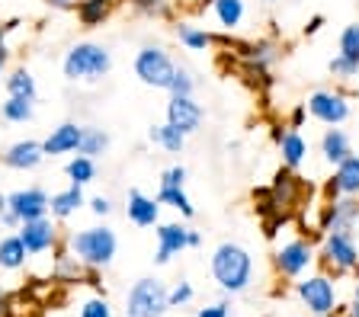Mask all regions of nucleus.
<instances>
[{
	"instance_id": "1",
	"label": "nucleus",
	"mask_w": 359,
	"mask_h": 317,
	"mask_svg": "<svg viewBox=\"0 0 359 317\" xmlns=\"http://www.w3.org/2000/svg\"><path fill=\"white\" fill-rule=\"evenodd\" d=\"M209 269H212V279L215 286L222 288L228 298L231 295H244L254 282V257L250 250L238 241H222L215 250H212V260H209Z\"/></svg>"
},
{
	"instance_id": "2",
	"label": "nucleus",
	"mask_w": 359,
	"mask_h": 317,
	"mask_svg": "<svg viewBox=\"0 0 359 317\" xmlns=\"http://www.w3.org/2000/svg\"><path fill=\"white\" fill-rule=\"evenodd\" d=\"M67 250L81 260L87 269H106L119 253V237L109 225H90V227H77L65 237Z\"/></svg>"
},
{
	"instance_id": "3",
	"label": "nucleus",
	"mask_w": 359,
	"mask_h": 317,
	"mask_svg": "<svg viewBox=\"0 0 359 317\" xmlns=\"http://www.w3.org/2000/svg\"><path fill=\"white\" fill-rule=\"evenodd\" d=\"M112 71V52L100 42H77L67 48L65 61H61V74L65 80L77 83H97Z\"/></svg>"
},
{
	"instance_id": "4",
	"label": "nucleus",
	"mask_w": 359,
	"mask_h": 317,
	"mask_svg": "<svg viewBox=\"0 0 359 317\" xmlns=\"http://www.w3.org/2000/svg\"><path fill=\"white\" fill-rule=\"evenodd\" d=\"M295 298L302 302V308L311 317H324V314H337L340 311V298H337V282L330 272H305L295 282Z\"/></svg>"
},
{
	"instance_id": "5",
	"label": "nucleus",
	"mask_w": 359,
	"mask_h": 317,
	"mask_svg": "<svg viewBox=\"0 0 359 317\" xmlns=\"http://www.w3.org/2000/svg\"><path fill=\"white\" fill-rule=\"evenodd\" d=\"M318 263L330 276H350L359 272V244L353 231H327L321 237V250H318Z\"/></svg>"
},
{
	"instance_id": "6",
	"label": "nucleus",
	"mask_w": 359,
	"mask_h": 317,
	"mask_svg": "<svg viewBox=\"0 0 359 317\" xmlns=\"http://www.w3.org/2000/svg\"><path fill=\"white\" fill-rule=\"evenodd\" d=\"M318 263V250L308 237H289L273 250V272L285 282H299Z\"/></svg>"
},
{
	"instance_id": "7",
	"label": "nucleus",
	"mask_w": 359,
	"mask_h": 317,
	"mask_svg": "<svg viewBox=\"0 0 359 317\" xmlns=\"http://www.w3.org/2000/svg\"><path fill=\"white\" fill-rule=\"evenodd\" d=\"M167 292L170 288L157 276H144V279L132 282V288L126 292V317H164L170 311Z\"/></svg>"
},
{
	"instance_id": "8",
	"label": "nucleus",
	"mask_w": 359,
	"mask_h": 317,
	"mask_svg": "<svg viewBox=\"0 0 359 317\" xmlns=\"http://www.w3.org/2000/svg\"><path fill=\"white\" fill-rule=\"evenodd\" d=\"M132 68H135V77H138L144 87H151V90H167L173 80V71H177V61L161 45H142L132 61Z\"/></svg>"
},
{
	"instance_id": "9",
	"label": "nucleus",
	"mask_w": 359,
	"mask_h": 317,
	"mask_svg": "<svg viewBox=\"0 0 359 317\" xmlns=\"http://www.w3.org/2000/svg\"><path fill=\"white\" fill-rule=\"evenodd\" d=\"M305 109L311 119H318L321 125H327V129L344 125V122L353 115L350 93L337 90V87H318V90H311L305 99Z\"/></svg>"
},
{
	"instance_id": "10",
	"label": "nucleus",
	"mask_w": 359,
	"mask_h": 317,
	"mask_svg": "<svg viewBox=\"0 0 359 317\" xmlns=\"http://www.w3.org/2000/svg\"><path fill=\"white\" fill-rule=\"evenodd\" d=\"M266 189H269V199H273V209L285 211V215L295 211V209H302L305 196L311 192V186L299 176V170H289V167H279L276 176H273V183H269Z\"/></svg>"
},
{
	"instance_id": "11",
	"label": "nucleus",
	"mask_w": 359,
	"mask_h": 317,
	"mask_svg": "<svg viewBox=\"0 0 359 317\" xmlns=\"http://www.w3.org/2000/svg\"><path fill=\"white\" fill-rule=\"evenodd\" d=\"M16 234L22 237L29 257H42V253H48V250H55L61 244V227L52 215L36 218V221H22V225L16 227Z\"/></svg>"
},
{
	"instance_id": "12",
	"label": "nucleus",
	"mask_w": 359,
	"mask_h": 317,
	"mask_svg": "<svg viewBox=\"0 0 359 317\" xmlns=\"http://www.w3.org/2000/svg\"><path fill=\"white\" fill-rule=\"evenodd\" d=\"M154 237H157V250H154L157 266H167L173 257L189 250V225H183V221H157Z\"/></svg>"
},
{
	"instance_id": "13",
	"label": "nucleus",
	"mask_w": 359,
	"mask_h": 317,
	"mask_svg": "<svg viewBox=\"0 0 359 317\" xmlns=\"http://www.w3.org/2000/svg\"><path fill=\"white\" fill-rule=\"evenodd\" d=\"M324 202H334V199H359V154H350L344 164L334 167L330 180H324Z\"/></svg>"
},
{
	"instance_id": "14",
	"label": "nucleus",
	"mask_w": 359,
	"mask_h": 317,
	"mask_svg": "<svg viewBox=\"0 0 359 317\" xmlns=\"http://www.w3.org/2000/svg\"><path fill=\"white\" fill-rule=\"evenodd\" d=\"M202 119H205V109H202V103H196V97L167 99V122H170L173 129L183 132L187 138L202 129Z\"/></svg>"
},
{
	"instance_id": "15",
	"label": "nucleus",
	"mask_w": 359,
	"mask_h": 317,
	"mask_svg": "<svg viewBox=\"0 0 359 317\" xmlns=\"http://www.w3.org/2000/svg\"><path fill=\"white\" fill-rule=\"evenodd\" d=\"M234 52L241 55L247 74H254V71H269L279 61V55H283L273 38H250V42H238Z\"/></svg>"
},
{
	"instance_id": "16",
	"label": "nucleus",
	"mask_w": 359,
	"mask_h": 317,
	"mask_svg": "<svg viewBox=\"0 0 359 317\" xmlns=\"http://www.w3.org/2000/svg\"><path fill=\"white\" fill-rule=\"evenodd\" d=\"M359 225V199H334V202H324L321 209V231H353Z\"/></svg>"
},
{
	"instance_id": "17",
	"label": "nucleus",
	"mask_w": 359,
	"mask_h": 317,
	"mask_svg": "<svg viewBox=\"0 0 359 317\" xmlns=\"http://www.w3.org/2000/svg\"><path fill=\"white\" fill-rule=\"evenodd\" d=\"M10 205H13V215L22 221H36L48 215V192L42 186H26V189H16V192H7Z\"/></svg>"
},
{
	"instance_id": "18",
	"label": "nucleus",
	"mask_w": 359,
	"mask_h": 317,
	"mask_svg": "<svg viewBox=\"0 0 359 317\" xmlns=\"http://www.w3.org/2000/svg\"><path fill=\"white\" fill-rule=\"evenodd\" d=\"M81 138H83V125H77V122H61V125H55V129L45 135L42 151H45V157H65V154H77Z\"/></svg>"
},
{
	"instance_id": "19",
	"label": "nucleus",
	"mask_w": 359,
	"mask_h": 317,
	"mask_svg": "<svg viewBox=\"0 0 359 317\" xmlns=\"http://www.w3.org/2000/svg\"><path fill=\"white\" fill-rule=\"evenodd\" d=\"M161 209H164V205L157 202V196H148L142 189H128L126 215L135 227H154L157 221H161Z\"/></svg>"
},
{
	"instance_id": "20",
	"label": "nucleus",
	"mask_w": 359,
	"mask_h": 317,
	"mask_svg": "<svg viewBox=\"0 0 359 317\" xmlns=\"http://www.w3.org/2000/svg\"><path fill=\"white\" fill-rule=\"evenodd\" d=\"M0 160H4V167H10V170L29 174V170H36V167L45 160L42 141H36V138H22V141L10 144L7 151L0 154Z\"/></svg>"
},
{
	"instance_id": "21",
	"label": "nucleus",
	"mask_w": 359,
	"mask_h": 317,
	"mask_svg": "<svg viewBox=\"0 0 359 317\" xmlns=\"http://www.w3.org/2000/svg\"><path fill=\"white\" fill-rule=\"evenodd\" d=\"M87 205V196H83V186H71L61 189V192H52L48 196V215H52L55 221H67L71 215H77V211Z\"/></svg>"
},
{
	"instance_id": "22",
	"label": "nucleus",
	"mask_w": 359,
	"mask_h": 317,
	"mask_svg": "<svg viewBox=\"0 0 359 317\" xmlns=\"http://www.w3.org/2000/svg\"><path fill=\"white\" fill-rule=\"evenodd\" d=\"M350 154H353V141H350V135H346L340 125L324 129V135H321V157H324V164L337 167V164H344Z\"/></svg>"
},
{
	"instance_id": "23",
	"label": "nucleus",
	"mask_w": 359,
	"mask_h": 317,
	"mask_svg": "<svg viewBox=\"0 0 359 317\" xmlns=\"http://www.w3.org/2000/svg\"><path fill=\"white\" fill-rule=\"evenodd\" d=\"M276 148H279V157H283V167H289V170H299L308 160V141L299 129H285L283 138L276 141Z\"/></svg>"
},
{
	"instance_id": "24",
	"label": "nucleus",
	"mask_w": 359,
	"mask_h": 317,
	"mask_svg": "<svg viewBox=\"0 0 359 317\" xmlns=\"http://www.w3.org/2000/svg\"><path fill=\"white\" fill-rule=\"evenodd\" d=\"M74 13L83 29H97V26H103L116 13V0H77Z\"/></svg>"
},
{
	"instance_id": "25",
	"label": "nucleus",
	"mask_w": 359,
	"mask_h": 317,
	"mask_svg": "<svg viewBox=\"0 0 359 317\" xmlns=\"http://www.w3.org/2000/svg\"><path fill=\"white\" fill-rule=\"evenodd\" d=\"M29 260V250L22 244L20 234H4L0 237V269L4 272H20Z\"/></svg>"
},
{
	"instance_id": "26",
	"label": "nucleus",
	"mask_w": 359,
	"mask_h": 317,
	"mask_svg": "<svg viewBox=\"0 0 359 317\" xmlns=\"http://www.w3.org/2000/svg\"><path fill=\"white\" fill-rule=\"evenodd\" d=\"M212 13H215V23L222 26L224 32H234L244 23L247 3L244 0H215V3H212Z\"/></svg>"
},
{
	"instance_id": "27",
	"label": "nucleus",
	"mask_w": 359,
	"mask_h": 317,
	"mask_svg": "<svg viewBox=\"0 0 359 317\" xmlns=\"http://www.w3.org/2000/svg\"><path fill=\"white\" fill-rule=\"evenodd\" d=\"M157 202L180 211V218H196V205L187 196V186H157Z\"/></svg>"
},
{
	"instance_id": "28",
	"label": "nucleus",
	"mask_w": 359,
	"mask_h": 317,
	"mask_svg": "<svg viewBox=\"0 0 359 317\" xmlns=\"http://www.w3.org/2000/svg\"><path fill=\"white\" fill-rule=\"evenodd\" d=\"M177 38L180 45L187 48V52H209L215 45V32H205L202 26H193V23H177Z\"/></svg>"
},
{
	"instance_id": "29",
	"label": "nucleus",
	"mask_w": 359,
	"mask_h": 317,
	"mask_svg": "<svg viewBox=\"0 0 359 317\" xmlns=\"http://www.w3.org/2000/svg\"><path fill=\"white\" fill-rule=\"evenodd\" d=\"M65 176L74 186H90V183L97 180V160L87 157V154H74V157L65 164Z\"/></svg>"
},
{
	"instance_id": "30",
	"label": "nucleus",
	"mask_w": 359,
	"mask_h": 317,
	"mask_svg": "<svg viewBox=\"0 0 359 317\" xmlns=\"http://www.w3.org/2000/svg\"><path fill=\"white\" fill-rule=\"evenodd\" d=\"M148 138L154 144H161L167 154H180L183 151V144H187V135L180 129H173L170 122H161V125H151L148 129Z\"/></svg>"
},
{
	"instance_id": "31",
	"label": "nucleus",
	"mask_w": 359,
	"mask_h": 317,
	"mask_svg": "<svg viewBox=\"0 0 359 317\" xmlns=\"http://www.w3.org/2000/svg\"><path fill=\"white\" fill-rule=\"evenodd\" d=\"M4 83H7V97H26V99H36L39 97L36 77H32L29 68H13Z\"/></svg>"
},
{
	"instance_id": "32",
	"label": "nucleus",
	"mask_w": 359,
	"mask_h": 317,
	"mask_svg": "<svg viewBox=\"0 0 359 317\" xmlns=\"http://www.w3.org/2000/svg\"><path fill=\"white\" fill-rule=\"evenodd\" d=\"M109 135H106L103 129H97V125H83V138H81V148H77V154H87V157H103L106 151H109Z\"/></svg>"
},
{
	"instance_id": "33",
	"label": "nucleus",
	"mask_w": 359,
	"mask_h": 317,
	"mask_svg": "<svg viewBox=\"0 0 359 317\" xmlns=\"http://www.w3.org/2000/svg\"><path fill=\"white\" fill-rule=\"evenodd\" d=\"M4 119L13 122V125H22V122H32V115H36V99H26V97H7V103H4Z\"/></svg>"
},
{
	"instance_id": "34",
	"label": "nucleus",
	"mask_w": 359,
	"mask_h": 317,
	"mask_svg": "<svg viewBox=\"0 0 359 317\" xmlns=\"http://www.w3.org/2000/svg\"><path fill=\"white\" fill-rule=\"evenodd\" d=\"M167 93H170V97H196V74L187 68V64H177Z\"/></svg>"
},
{
	"instance_id": "35",
	"label": "nucleus",
	"mask_w": 359,
	"mask_h": 317,
	"mask_svg": "<svg viewBox=\"0 0 359 317\" xmlns=\"http://www.w3.org/2000/svg\"><path fill=\"white\" fill-rule=\"evenodd\" d=\"M327 71L337 83H350V80L359 77V61H350V58H344V55H334L330 64H327Z\"/></svg>"
},
{
	"instance_id": "36",
	"label": "nucleus",
	"mask_w": 359,
	"mask_h": 317,
	"mask_svg": "<svg viewBox=\"0 0 359 317\" xmlns=\"http://www.w3.org/2000/svg\"><path fill=\"white\" fill-rule=\"evenodd\" d=\"M337 48H340L337 55H344V58H350V61H359V23L344 26V32H340V42H337Z\"/></svg>"
},
{
	"instance_id": "37",
	"label": "nucleus",
	"mask_w": 359,
	"mask_h": 317,
	"mask_svg": "<svg viewBox=\"0 0 359 317\" xmlns=\"http://www.w3.org/2000/svg\"><path fill=\"white\" fill-rule=\"evenodd\" d=\"M193 298H196V288H193V282H189V279L173 282L170 292H167V302H170V311H173V308H187V304L193 302Z\"/></svg>"
},
{
	"instance_id": "38",
	"label": "nucleus",
	"mask_w": 359,
	"mask_h": 317,
	"mask_svg": "<svg viewBox=\"0 0 359 317\" xmlns=\"http://www.w3.org/2000/svg\"><path fill=\"white\" fill-rule=\"evenodd\" d=\"M128 7L142 16H170V0H128Z\"/></svg>"
},
{
	"instance_id": "39",
	"label": "nucleus",
	"mask_w": 359,
	"mask_h": 317,
	"mask_svg": "<svg viewBox=\"0 0 359 317\" xmlns=\"http://www.w3.org/2000/svg\"><path fill=\"white\" fill-rule=\"evenodd\" d=\"M77 317H112V304L106 302V295H93V298H87L81 304Z\"/></svg>"
},
{
	"instance_id": "40",
	"label": "nucleus",
	"mask_w": 359,
	"mask_h": 317,
	"mask_svg": "<svg viewBox=\"0 0 359 317\" xmlns=\"http://www.w3.org/2000/svg\"><path fill=\"white\" fill-rule=\"evenodd\" d=\"M187 167L183 164H173V167H167L164 174H161V186H187Z\"/></svg>"
},
{
	"instance_id": "41",
	"label": "nucleus",
	"mask_w": 359,
	"mask_h": 317,
	"mask_svg": "<svg viewBox=\"0 0 359 317\" xmlns=\"http://www.w3.org/2000/svg\"><path fill=\"white\" fill-rule=\"evenodd\" d=\"M20 26V20H7V23L0 26V74H4V68H7V61H10V45H7V36Z\"/></svg>"
},
{
	"instance_id": "42",
	"label": "nucleus",
	"mask_w": 359,
	"mask_h": 317,
	"mask_svg": "<svg viewBox=\"0 0 359 317\" xmlns=\"http://www.w3.org/2000/svg\"><path fill=\"white\" fill-rule=\"evenodd\" d=\"M0 225L10 227V231H16V227H20V218L13 215V205H10L7 192H0Z\"/></svg>"
},
{
	"instance_id": "43",
	"label": "nucleus",
	"mask_w": 359,
	"mask_h": 317,
	"mask_svg": "<svg viewBox=\"0 0 359 317\" xmlns=\"http://www.w3.org/2000/svg\"><path fill=\"white\" fill-rule=\"evenodd\" d=\"M87 209L93 211L97 218H109L116 205H112V199H109V196H93V199H87Z\"/></svg>"
},
{
	"instance_id": "44",
	"label": "nucleus",
	"mask_w": 359,
	"mask_h": 317,
	"mask_svg": "<svg viewBox=\"0 0 359 317\" xmlns=\"http://www.w3.org/2000/svg\"><path fill=\"white\" fill-rule=\"evenodd\" d=\"M196 317H231V304H228V302L205 304V308H199V311H196Z\"/></svg>"
},
{
	"instance_id": "45",
	"label": "nucleus",
	"mask_w": 359,
	"mask_h": 317,
	"mask_svg": "<svg viewBox=\"0 0 359 317\" xmlns=\"http://www.w3.org/2000/svg\"><path fill=\"white\" fill-rule=\"evenodd\" d=\"M340 314L344 317H359V276H356V282H353V292H350V302L340 308Z\"/></svg>"
},
{
	"instance_id": "46",
	"label": "nucleus",
	"mask_w": 359,
	"mask_h": 317,
	"mask_svg": "<svg viewBox=\"0 0 359 317\" xmlns=\"http://www.w3.org/2000/svg\"><path fill=\"white\" fill-rule=\"evenodd\" d=\"M305 119H308V109H305V103H299L289 113V125H285V129H302V125H305Z\"/></svg>"
},
{
	"instance_id": "47",
	"label": "nucleus",
	"mask_w": 359,
	"mask_h": 317,
	"mask_svg": "<svg viewBox=\"0 0 359 317\" xmlns=\"http://www.w3.org/2000/svg\"><path fill=\"white\" fill-rule=\"evenodd\" d=\"M324 23H327V20H324V16H321V13H314V16H311V20H308V23H305V29H302V32H305V38L318 36V32H321V29H324Z\"/></svg>"
},
{
	"instance_id": "48",
	"label": "nucleus",
	"mask_w": 359,
	"mask_h": 317,
	"mask_svg": "<svg viewBox=\"0 0 359 317\" xmlns=\"http://www.w3.org/2000/svg\"><path fill=\"white\" fill-rule=\"evenodd\" d=\"M45 7H52V10H74L77 0H45Z\"/></svg>"
},
{
	"instance_id": "49",
	"label": "nucleus",
	"mask_w": 359,
	"mask_h": 317,
	"mask_svg": "<svg viewBox=\"0 0 359 317\" xmlns=\"http://www.w3.org/2000/svg\"><path fill=\"white\" fill-rule=\"evenodd\" d=\"M0 317H10V298L4 288H0Z\"/></svg>"
},
{
	"instance_id": "50",
	"label": "nucleus",
	"mask_w": 359,
	"mask_h": 317,
	"mask_svg": "<svg viewBox=\"0 0 359 317\" xmlns=\"http://www.w3.org/2000/svg\"><path fill=\"white\" fill-rule=\"evenodd\" d=\"M196 247H202V234L196 227H189V250H196Z\"/></svg>"
},
{
	"instance_id": "51",
	"label": "nucleus",
	"mask_w": 359,
	"mask_h": 317,
	"mask_svg": "<svg viewBox=\"0 0 359 317\" xmlns=\"http://www.w3.org/2000/svg\"><path fill=\"white\" fill-rule=\"evenodd\" d=\"M324 317H344V314H340V311H337V314H324Z\"/></svg>"
},
{
	"instance_id": "52",
	"label": "nucleus",
	"mask_w": 359,
	"mask_h": 317,
	"mask_svg": "<svg viewBox=\"0 0 359 317\" xmlns=\"http://www.w3.org/2000/svg\"><path fill=\"white\" fill-rule=\"evenodd\" d=\"M266 3H273V0H266Z\"/></svg>"
}]
</instances>
